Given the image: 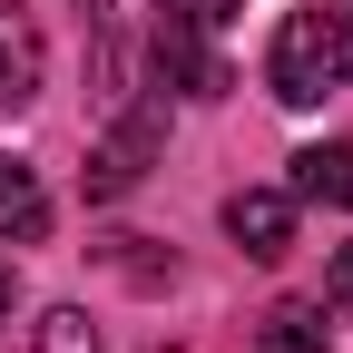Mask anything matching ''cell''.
<instances>
[{
	"label": "cell",
	"mask_w": 353,
	"mask_h": 353,
	"mask_svg": "<svg viewBox=\"0 0 353 353\" xmlns=\"http://www.w3.org/2000/svg\"><path fill=\"white\" fill-rule=\"evenodd\" d=\"M265 88H275L285 108H324L353 88V20L343 10H285L275 20V50H265Z\"/></svg>",
	"instance_id": "6da1fadb"
},
{
	"label": "cell",
	"mask_w": 353,
	"mask_h": 353,
	"mask_svg": "<svg viewBox=\"0 0 353 353\" xmlns=\"http://www.w3.org/2000/svg\"><path fill=\"white\" fill-rule=\"evenodd\" d=\"M148 69L167 79V88H187V99H226V59L206 50V30H187V20H157V39H148Z\"/></svg>",
	"instance_id": "7a4b0ae2"
},
{
	"label": "cell",
	"mask_w": 353,
	"mask_h": 353,
	"mask_svg": "<svg viewBox=\"0 0 353 353\" xmlns=\"http://www.w3.org/2000/svg\"><path fill=\"white\" fill-rule=\"evenodd\" d=\"M226 236H236L255 265L294 255V187H236V196H226Z\"/></svg>",
	"instance_id": "3957f363"
},
{
	"label": "cell",
	"mask_w": 353,
	"mask_h": 353,
	"mask_svg": "<svg viewBox=\"0 0 353 353\" xmlns=\"http://www.w3.org/2000/svg\"><path fill=\"white\" fill-rule=\"evenodd\" d=\"M157 138H167V108H148V99H138V108L118 118V138L88 157V196H128V187H138V167L157 157Z\"/></svg>",
	"instance_id": "277c9868"
},
{
	"label": "cell",
	"mask_w": 353,
	"mask_h": 353,
	"mask_svg": "<svg viewBox=\"0 0 353 353\" xmlns=\"http://www.w3.org/2000/svg\"><path fill=\"white\" fill-rule=\"evenodd\" d=\"M39 69H50L39 20L20 10V0H0V108H30V99H39Z\"/></svg>",
	"instance_id": "5b68a950"
},
{
	"label": "cell",
	"mask_w": 353,
	"mask_h": 353,
	"mask_svg": "<svg viewBox=\"0 0 353 353\" xmlns=\"http://www.w3.org/2000/svg\"><path fill=\"white\" fill-rule=\"evenodd\" d=\"M50 236V187H39V167L0 157V245H39Z\"/></svg>",
	"instance_id": "8992f818"
},
{
	"label": "cell",
	"mask_w": 353,
	"mask_h": 353,
	"mask_svg": "<svg viewBox=\"0 0 353 353\" xmlns=\"http://www.w3.org/2000/svg\"><path fill=\"white\" fill-rule=\"evenodd\" d=\"M255 353H334L324 304H265L255 314Z\"/></svg>",
	"instance_id": "52a82bcc"
},
{
	"label": "cell",
	"mask_w": 353,
	"mask_h": 353,
	"mask_svg": "<svg viewBox=\"0 0 353 353\" xmlns=\"http://www.w3.org/2000/svg\"><path fill=\"white\" fill-rule=\"evenodd\" d=\"M294 196H314V206H353V148H304L294 157Z\"/></svg>",
	"instance_id": "ba28073f"
},
{
	"label": "cell",
	"mask_w": 353,
	"mask_h": 353,
	"mask_svg": "<svg viewBox=\"0 0 353 353\" xmlns=\"http://www.w3.org/2000/svg\"><path fill=\"white\" fill-rule=\"evenodd\" d=\"M39 353H99V324H88L79 304H50V314H39Z\"/></svg>",
	"instance_id": "9c48e42d"
},
{
	"label": "cell",
	"mask_w": 353,
	"mask_h": 353,
	"mask_svg": "<svg viewBox=\"0 0 353 353\" xmlns=\"http://www.w3.org/2000/svg\"><path fill=\"white\" fill-rule=\"evenodd\" d=\"M157 20H187V30H226L236 20V0H148Z\"/></svg>",
	"instance_id": "30bf717a"
},
{
	"label": "cell",
	"mask_w": 353,
	"mask_h": 353,
	"mask_svg": "<svg viewBox=\"0 0 353 353\" xmlns=\"http://www.w3.org/2000/svg\"><path fill=\"white\" fill-rule=\"evenodd\" d=\"M324 304L353 314V245H334V265H324Z\"/></svg>",
	"instance_id": "8fae6325"
},
{
	"label": "cell",
	"mask_w": 353,
	"mask_h": 353,
	"mask_svg": "<svg viewBox=\"0 0 353 353\" xmlns=\"http://www.w3.org/2000/svg\"><path fill=\"white\" fill-rule=\"evenodd\" d=\"M10 304H20V265L0 255V324H10Z\"/></svg>",
	"instance_id": "7c38bea8"
}]
</instances>
